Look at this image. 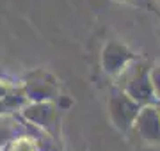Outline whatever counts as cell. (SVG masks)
<instances>
[{"mask_svg":"<svg viewBox=\"0 0 160 151\" xmlns=\"http://www.w3.org/2000/svg\"><path fill=\"white\" fill-rule=\"evenodd\" d=\"M22 91L29 103H45L57 98L59 84L53 76L45 70H36L27 75L22 85Z\"/></svg>","mask_w":160,"mask_h":151,"instance_id":"obj_3","label":"cell"},{"mask_svg":"<svg viewBox=\"0 0 160 151\" xmlns=\"http://www.w3.org/2000/svg\"><path fill=\"white\" fill-rule=\"evenodd\" d=\"M135 61H137V55L118 39L107 41L102 50V57H100L102 70L109 76H114V78H118Z\"/></svg>","mask_w":160,"mask_h":151,"instance_id":"obj_4","label":"cell"},{"mask_svg":"<svg viewBox=\"0 0 160 151\" xmlns=\"http://www.w3.org/2000/svg\"><path fill=\"white\" fill-rule=\"evenodd\" d=\"M22 116L27 123L45 132L48 137H57V109L52 101L45 103H27L22 109Z\"/></svg>","mask_w":160,"mask_h":151,"instance_id":"obj_5","label":"cell"},{"mask_svg":"<svg viewBox=\"0 0 160 151\" xmlns=\"http://www.w3.org/2000/svg\"><path fill=\"white\" fill-rule=\"evenodd\" d=\"M7 151H38L34 137H20L7 146Z\"/></svg>","mask_w":160,"mask_h":151,"instance_id":"obj_8","label":"cell"},{"mask_svg":"<svg viewBox=\"0 0 160 151\" xmlns=\"http://www.w3.org/2000/svg\"><path fill=\"white\" fill-rule=\"evenodd\" d=\"M141 105L135 103L133 100L125 94L119 87L114 89L110 93L109 98V116L110 121L114 124L116 130H119L121 134H130L133 123L137 119L139 112H141Z\"/></svg>","mask_w":160,"mask_h":151,"instance_id":"obj_2","label":"cell"},{"mask_svg":"<svg viewBox=\"0 0 160 151\" xmlns=\"http://www.w3.org/2000/svg\"><path fill=\"white\" fill-rule=\"evenodd\" d=\"M158 2H160V0H158Z\"/></svg>","mask_w":160,"mask_h":151,"instance_id":"obj_12","label":"cell"},{"mask_svg":"<svg viewBox=\"0 0 160 151\" xmlns=\"http://www.w3.org/2000/svg\"><path fill=\"white\" fill-rule=\"evenodd\" d=\"M29 123L25 119H20L18 116L7 114V116H0V148H7L12 140L20 139V137H32L30 130H34L36 126H32L29 130L27 128Z\"/></svg>","mask_w":160,"mask_h":151,"instance_id":"obj_7","label":"cell"},{"mask_svg":"<svg viewBox=\"0 0 160 151\" xmlns=\"http://www.w3.org/2000/svg\"><path fill=\"white\" fill-rule=\"evenodd\" d=\"M130 132H135L146 146H160V114L158 109L142 107Z\"/></svg>","mask_w":160,"mask_h":151,"instance_id":"obj_6","label":"cell"},{"mask_svg":"<svg viewBox=\"0 0 160 151\" xmlns=\"http://www.w3.org/2000/svg\"><path fill=\"white\" fill-rule=\"evenodd\" d=\"M153 64L148 61H135L121 73L118 78H123L121 84V91L128 94L135 103L141 107H157V100L153 94V87H151V80H149V70Z\"/></svg>","mask_w":160,"mask_h":151,"instance_id":"obj_1","label":"cell"},{"mask_svg":"<svg viewBox=\"0 0 160 151\" xmlns=\"http://www.w3.org/2000/svg\"><path fill=\"white\" fill-rule=\"evenodd\" d=\"M118 2H130V0H118Z\"/></svg>","mask_w":160,"mask_h":151,"instance_id":"obj_11","label":"cell"},{"mask_svg":"<svg viewBox=\"0 0 160 151\" xmlns=\"http://www.w3.org/2000/svg\"><path fill=\"white\" fill-rule=\"evenodd\" d=\"M149 80H151V87H153V94L157 100V105L160 103V64H153L149 70Z\"/></svg>","mask_w":160,"mask_h":151,"instance_id":"obj_9","label":"cell"},{"mask_svg":"<svg viewBox=\"0 0 160 151\" xmlns=\"http://www.w3.org/2000/svg\"><path fill=\"white\" fill-rule=\"evenodd\" d=\"M157 109H158V114H160V103H158V105H157Z\"/></svg>","mask_w":160,"mask_h":151,"instance_id":"obj_10","label":"cell"}]
</instances>
